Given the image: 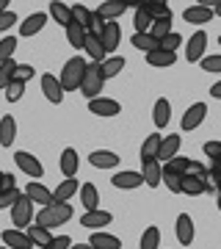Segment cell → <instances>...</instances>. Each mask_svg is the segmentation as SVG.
<instances>
[{"label":"cell","mask_w":221,"mask_h":249,"mask_svg":"<svg viewBox=\"0 0 221 249\" xmlns=\"http://www.w3.org/2000/svg\"><path fill=\"white\" fill-rule=\"evenodd\" d=\"M72 219V205L69 202H53L42 208L39 213H36V224L44 227V230H50V227H61Z\"/></svg>","instance_id":"obj_1"},{"label":"cell","mask_w":221,"mask_h":249,"mask_svg":"<svg viewBox=\"0 0 221 249\" xmlns=\"http://www.w3.org/2000/svg\"><path fill=\"white\" fill-rule=\"evenodd\" d=\"M86 70H88V64H86V58L83 55H75V58H69V61L64 64V70H61V89H64V94L67 91H75V89H80V83H83V75H86Z\"/></svg>","instance_id":"obj_2"},{"label":"cell","mask_w":221,"mask_h":249,"mask_svg":"<svg viewBox=\"0 0 221 249\" xmlns=\"http://www.w3.org/2000/svg\"><path fill=\"white\" fill-rule=\"evenodd\" d=\"M102 83H105V78H102V67H100V64H88L86 75H83V83H80V91H83V97H86V100L100 97V91H102Z\"/></svg>","instance_id":"obj_3"},{"label":"cell","mask_w":221,"mask_h":249,"mask_svg":"<svg viewBox=\"0 0 221 249\" xmlns=\"http://www.w3.org/2000/svg\"><path fill=\"white\" fill-rule=\"evenodd\" d=\"M31 222H34V202L22 194L17 202L11 205V224H14L17 230H22V227H28Z\"/></svg>","instance_id":"obj_4"},{"label":"cell","mask_w":221,"mask_h":249,"mask_svg":"<svg viewBox=\"0 0 221 249\" xmlns=\"http://www.w3.org/2000/svg\"><path fill=\"white\" fill-rule=\"evenodd\" d=\"M14 163L25 172L28 178H34V180H39V178H42V172H44V166L39 163V158H36V155H31V152H22V150L14 152Z\"/></svg>","instance_id":"obj_5"},{"label":"cell","mask_w":221,"mask_h":249,"mask_svg":"<svg viewBox=\"0 0 221 249\" xmlns=\"http://www.w3.org/2000/svg\"><path fill=\"white\" fill-rule=\"evenodd\" d=\"M210 188V178H196V175H183L180 180V194L188 196H199Z\"/></svg>","instance_id":"obj_6"},{"label":"cell","mask_w":221,"mask_h":249,"mask_svg":"<svg viewBox=\"0 0 221 249\" xmlns=\"http://www.w3.org/2000/svg\"><path fill=\"white\" fill-rule=\"evenodd\" d=\"M174 235L183 247H191L194 244V219L188 213H180L177 216V224H174Z\"/></svg>","instance_id":"obj_7"},{"label":"cell","mask_w":221,"mask_h":249,"mask_svg":"<svg viewBox=\"0 0 221 249\" xmlns=\"http://www.w3.org/2000/svg\"><path fill=\"white\" fill-rule=\"evenodd\" d=\"M204 50H207V34L204 31H196L191 39H188V47H186V58L191 64H196L199 58L204 55Z\"/></svg>","instance_id":"obj_8"},{"label":"cell","mask_w":221,"mask_h":249,"mask_svg":"<svg viewBox=\"0 0 221 249\" xmlns=\"http://www.w3.org/2000/svg\"><path fill=\"white\" fill-rule=\"evenodd\" d=\"M88 111L94 116H116L122 111V106L111 97H94V100H88Z\"/></svg>","instance_id":"obj_9"},{"label":"cell","mask_w":221,"mask_h":249,"mask_svg":"<svg viewBox=\"0 0 221 249\" xmlns=\"http://www.w3.org/2000/svg\"><path fill=\"white\" fill-rule=\"evenodd\" d=\"M25 196L34 205H42V208L53 205V191L44 186V183H28V186H25Z\"/></svg>","instance_id":"obj_10"},{"label":"cell","mask_w":221,"mask_h":249,"mask_svg":"<svg viewBox=\"0 0 221 249\" xmlns=\"http://www.w3.org/2000/svg\"><path fill=\"white\" fill-rule=\"evenodd\" d=\"M204 116H207V106H204V103H194V106L183 114V122L180 124H183V130H196V127L204 122Z\"/></svg>","instance_id":"obj_11"},{"label":"cell","mask_w":221,"mask_h":249,"mask_svg":"<svg viewBox=\"0 0 221 249\" xmlns=\"http://www.w3.org/2000/svg\"><path fill=\"white\" fill-rule=\"evenodd\" d=\"M180 144H183V139H180L177 133L163 136V139H160V150H158V160H160V163H166V160H171L174 155H180Z\"/></svg>","instance_id":"obj_12"},{"label":"cell","mask_w":221,"mask_h":249,"mask_svg":"<svg viewBox=\"0 0 221 249\" xmlns=\"http://www.w3.org/2000/svg\"><path fill=\"white\" fill-rule=\"evenodd\" d=\"M114 222V216L108 213V211H86L83 213V219H80V224L86 227V230H97V227H108V224Z\"/></svg>","instance_id":"obj_13"},{"label":"cell","mask_w":221,"mask_h":249,"mask_svg":"<svg viewBox=\"0 0 221 249\" xmlns=\"http://www.w3.org/2000/svg\"><path fill=\"white\" fill-rule=\"evenodd\" d=\"M141 178H144V183L147 186H160L163 183V163H160L158 158L155 160H144V169H141Z\"/></svg>","instance_id":"obj_14"},{"label":"cell","mask_w":221,"mask_h":249,"mask_svg":"<svg viewBox=\"0 0 221 249\" xmlns=\"http://www.w3.org/2000/svg\"><path fill=\"white\" fill-rule=\"evenodd\" d=\"M42 94L50 100V103H55V106H58V103L64 100L61 80L55 78V75H44V78H42Z\"/></svg>","instance_id":"obj_15"},{"label":"cell","mask_w":221,"mask_h":249,"mask_svg":"<svg viewBox=\"0 0 221 249\" xmlns=\"http://www.w3.org/2000/svg\"><path fill=\"white\" fill-rule=\"evenodd\" d=\"M124 11H127V3H124V0H105V3H100L97 14L105 19V22H116V17L124 14Z\"/></svg>","instance_id":"obj_16"},{"label":"cell","mask_w":221,"mask_h":249,"mask_svg":"<svg viewBox=\"0 0 221 249\" xmlns=\"http://www.w3.org/2000/svg\"><path fill=\"white\" fill-rule=\"evenodd\" d=\"M83 50L88 53V58L94 64H102L108 58V53H105V47H102V42H100V36H94V34H86V42H83Z\"/></svg>","instance_id":"obj_17"},{"label":"cell","mask_w":221,"mask_h":249,"mask_svg":"<svg viewBox=\"0 0 221 249\" xmlns=\"http://www.w3.org/2000/svg\"><path fill=\"white\" fill-rule=\"evenodd\" d=\"M3 244L9 249H34V241L22 230H3Z\"/></svg>","instance_id":"obj_18"},{"label":"cell","mask_w":221,"mask_h":249,"mask_svg":"<svg viewBox=\"0 0 221 249\" xmlns=\"http://www.w3.org/2000/svg\"><path fill=\"white\" fill-rule=\"evenodd\" d=\"M119 39H122V28L116 25V22H105L102 34H100V42H102V47H105V53H111V50L119 47Z\"/></svg>","instance_id":"obj_19"},{"label":"cell","mask_w":221,"mask_h":249,"mask_svg":"<svg viewBox=\"0 0 221 249\" xmlns=\"http://www.w3.org/2000/svg\"><path fill=\"white\" fill-rule=\"evenodd\" d=\"M88 163L97 166V169H114V166H119V155L111 150H97L88 155Z\"/></svg>","instance_id":"obj_20"},{"label":"cell","mask_w":221,"mask_h":249,"mask_svg":"<svg viewBox=\"0 0 221 249\" xmlns=\"http://www.w3.org/2000/svg\"><path fill=\"white\" fill-rule=\"evenodd\" d=\"M14 139H17V119L11 114L0 116V144H3V147H11Z\"/></svg>","instance_id":"obj_21"},{"label":"cell","mask_w":221,"mask_h":249,"mask_svg":"<svg viewBox=\"0 0 221 249\" xmlns=\"http://www.w3.org/2000/svg\"><path fill=\"white\" fill-rule=\"evenodd\" d=\"M183 19L186 22H191V25H204V22H210L213 19V9H204V6H188L186 11H183Z\"/></svg>","instance_id":"obj_22"},{"label":"cell","mask_w":221,"mask_h":249,"mask_svg":"<svg viewBox=\"0 0 221 249\" xmlns=\"http://www.w3.org/2000/svg\"><path fill=\"white\" fill-rule=\"evenodd\" d=\"M169 119H171V103L166 97H158L155 108H152V122H155V127H166Z\"/></svg>","instance_id":"obj_23"},{"label":"cell","mask_w":221,"mask_h":249,"mask_svg":"<svg viewBox=\"0 0 221 249\" xmlns=\"http://www.w3.org/2000/svg\"><path fill=\"white\" fill-rule=\"evenodd\" d=\"M116 188H124V191H130V188H138L144 186V178L141 172H119V175H114V180H111Z\"/></svg>","instance_id":"obj_24"},{"label":"cell","mask_w":221,"mask_h":249,"mask_svg":"<svg viewBox=\"0 0 221 249\" xmlns=\"http://www.w3.org/2000/svg\"><path fill=\"white\" fill-rule=\"evenodd\" d=\"M94 249H122V241L111 235V232H102V230H94L91 232V241H88Z\"/></svg>","instance_id":"obj_25"},{"label":"cell","mask_w":221,"mask_h":249,"mask_svg":"<svg viewBox=\"0 0 221 249\" xmlns=\"http://www.w3.org/2000/svg\"><path fill=\"white\" fill-rule=\"evenodd\" d=\"M44 22H47V14L36 11V14H31V17L22 19V28H19V34H22V36H36V34H39V31L44 28Z\"/></svg>","instance_id":"obj_26"},{"label":"cell","mask_w":221,"mask_h":249,"mask_svg":"<svg viewBox=\"0 0 221 249\" xmlns=\"http://www.w3.org/2000/svg\"><path fill=\"white\" fill-rule=\"evenodd\" d=\"M50 17H53L61 28H67L72 22V6H67L61 0H53V3H50Z\"/></svg>","instance_id":"obj_27"},{"label":"cell","mask_w":221,"mask_h":249,"mask_svg":"<svg viewBox=\"0 0 221 249\" xmlns=\"http://www.w3.org/2000/svg\"><path fill=\"white\" fill-rule=\"evenodd\" d=\"M80 199H83V208L86 211H97L100 208V191L94 183H83V188H80Z\"/></svg>","instance_id":"obj_28"},{"label":"cell","mask_w":221,"mask_h":249,"mask_svg":"<svg viewBox=\"0 0 221 249\" xmlns=\"http://www.w3.org/2000/svg\"><path fill=\"white\" fill-rule=\"evenodd\" d=\"M91 19H94V11H88L83 3H75V6H72V22L80 25L86 34H88V28H91Z\"/></svg>","instance_id":"obj_29"},{"label":"cell","mask_w":221,"mask_h":249,"mask_svg":"<svg viewBox=\"0 0 221 249\" xmlns=\"http://www.w3.org/2000/svg\"><path fill=\"white\" fill-rule=\"evenodd\" d=\"M130 45L136 47V50H144V53H155V50H160V42L158 39H152L150 34H133Z\"/></svg>","instance_id":"obj_30"},{"label":"cell","mask_w":221,"mask_h":249,"mask_svg":"<svg viewBox=\"0 0 221 249\" xmlns=\"http://www.w3.org/2000/svg\"><path fill=\"white\" fill-rule=\"evenodd\" d=\"M78 188H80V186H78V180H75V178H67L61 186L53 191V202H69V196L75 194Z\"/></svg>","instance_id":"obj_31"},{"label":"cell","mask_w":221,"mask_h":249,"mask_svg":"<svg viewBox=\"0 0 221 249\" xmlns=\"http://www.w3.org/2000/svg\"><path fill=\"white\" fill-rule=\"evenodd\" d=\"M160 139H163V136H158V133H152V136L144 139V144H141V160H155V158H158Z\"/></svg>","instance_id":"obj_32"},{"label":"cell","mask_w":221,"mask_h":249,"mask_svg":"<svg viewBox=\"0 0 221 249\" xmlns=\"http://www.w3.org/2000/svg\"><path fill=\"white\" fill-rule=\"evenodd\" d=\"M61 172H64V178H75V172H78V152L72 147H67L61 152Z\"/></svg>","instance_id":"obj_33"},{"label":"cell","mask_w":221,"mask_h":249,"mask_svg":"<svg viewBox=\"0 0 221 249\" xmlns=\"http://www.w3.org/2000/svg\"><path fill=\"white\" fill-rule=\"evenodd\" d=\"M147 14H150V19L155 22V19H163V17H171V9H169V3H163V0H158V3H138Z\"/></svg>","instance_id":"obj_34"},{"label":"cell","mask_w":221,"mask_h":249,"mask_svg":"<svg viewBox=\"0 0 221 249\" xmlns=\"http://www.w3.org/2000/svg\"><path fill=\"white\" fill-rule=\"evenodd\" d=\"M28 238L34 241V247H39V249H44L47 247V244H50V241H53V235H50V230H44V227H39V224H34V227H31V224H28Z\"/></svg>","instance_id":"obj_35"},{"label":"cell","mask_w":221,"mask_h":249,"mask_svg":"<svg viewBox=\"0 0 221 249\" xmlns=\"http://www.w3.org/2000/svg\"><path fill=\"white\" fill-rule=\"evenodd\" d=\"M174 61H177V53H169V50L147 53V64H150V67H171Z\"/></svg>","instance_id":"obj_36"},{"label":"cell","mask_w":221,"mask_h":249,"mask_svg":"<svg viewBox=\"0 0 221 249\" xmlns=\"http://www.w3.org/2000/svg\"><path fill=\"white\" fill-rule=\"evenodd\" d=\"M100 67H102V78H105V80L108 78H116V75L124 70V58H122V55H111V58H105Z\"/></svg>","instance_id":"obj_37"},{"label":"cell","mask_w":221,"mask_h":249,"mask_svg":"<svg viewBox=\"0 0 221 249\" xmlns=\"http://www.w3.org/2000/svg\"><path fill=\"white\" fill-rule=\"evenodd\" d=\"M67 31V42H69L75 50H83V42H86V31L80 25H75V22H69V25L64 28Z\"/></svg>","instance_id":"obj_38"},{"label":"cell","mask_w":221,"mask_h":249,"mask_svg":"<svg viewBox=\"0 0 221 249\" xmlns=\"http://www.w3.org/2000/svg\"><path fill=\"white\" fill-rule=\"evenodd\" d=\"M180 180H183V175L171 166V163H163V183H166L169 191H174V194H180Z\"/></svg>","instance_id":"obj_39"},{"label":"cell","mask_w":221,"mask_h":249,"mask_svg":"<svg viewBox=\"0 0 221 249\" xmlns=\"http://www.w3.org/2000/svg\"><path fill=\"white\" fill-rule=\"evenodd\" d=\"M14 70H17V61H14V58L6 61V64H0V89L3 91L14 83Z\"/></svg>","instance_id":"obj_40"},{"label":"cell","mask_w":221,"mask_h":249,"mask_svg":"<svg viewBox=\"0 0 221 249\" xmlns=\"http://www.w3.org/2000/svg\"><path fill=\"white\" fill-rule=\"evenodd\" d=\"M133 22H136V34H150L152 28V19L150 14L141 9V6H136V14H133Z\"/></svg>","instance_id":"obj_41"},{"label":"cell","mask_w":221,"mask_h":249,"mask_svg":"<svg viewBox=\"0 0 221 249\" xmlns=\"http://www.w3.org/2000/svg\"><path fill=\"white\" fill-rule=\"evenodd\" d=\"M171 34V17H163V19H155L152 22V28H150V36L152 39H163V36H169Z\"/></svg>","instance_id":"obj_42"},{"label":"cell","mask_w":221,"mask_h":249,"mask_svg":"<svg viewBox=\"0 0 221 249\" xmlns=\"http://www.w3.org/2000/svg\"><path fill=\"white\" fill-rule=\"evenodd\" d=\"M160 247V230L152 224V227H147L141 235V249H158Z\"/></svg>","instance_id":"obj_43"},{"label":"cell","mask_w":221,"mask_h":249,"mask_svg":"<svg viewBox=\"0 0 221 249\" xmlns=\"http://www.w3.org/2000/svg\"><path fill=\"white\" fill-rule=\"evenodd\" d=\"M14 50H17V39H14V36H3V39H0V64L11 61Z\"/></svg>","instance_id":"obj_44"},{"label":"cell","mask_w":221,"mask_h":249,"mask_svg":"<svg viewBox=\"0 0 221 249\" xmlns=\"http://www.w3.org/2000/svg\"><path fill=\"white\" fill-rule=\"evenodd\" d=\"M180 45H183V36L177 34V31H171L169 36L160 39V50H169V53H177V47Z\"/></svg>","instance_id":"obj_45"},{"label":"cell","mask_w":221,"mask_h":249,"mask_svg":"<svg viewBox=\"0 0 221 249\" xmlns=\"http://www.w3.org/2000/svg\"><path fill=\"white\" fill-rule=\"evenodd\" d=\"M210 188H216V194H221V158H216L210 166Z\"/></svg>","instance_id":"obj_46"},{"label":"cell","mask_w":221,"mask_h":249,"mask_svg":"<svg viewBox=\"0 0 221 249\" xmlns=\"http://www.w3.org/2000/svg\"><path fill=\"white\" fill-rule=\"evenodd\" d=\"M34 67H31V64H17V70H14V80H17V83H28V80L34 78Z\"/></svg>","instance_id":"obj_47"},{"label":"cell","mask_w":221,"mask_h":249,"mask_svg":"<svg viewBox=\"0 0 221 249\" xmlns=\"http://www.w3.org/2000/svg\"><path fill=\"white\" fill-rule=\"evenodd\" d=\"M22 94H25V83H17V80L11 83L9 89H6V100H9V103H19V100H22Z\"/></svg>","instance_id":"obj_48"},{"label":"cell","mask_w":221,"mask_h":249,"mask_svg":"<svg viewBox=\"0 0 221 249\" xmlns=\"http://www.w3.org/2000/svg\"><path fill=\"white\" fill-rule=\"evenodd\" d=\"M19 196H22V194H19V188H9V191H3V194H0V211H3V208H11Z\"/></svg>","instance_id":"obj_49"},{"label":"cell","mask_w":221,"mask_h":249,"mask_svg":"<svg viewBox=\"0 0 221 249\" xmlns=\"http://www.w3.org/2000/svg\"><path fill=\"white\" fill-rule=\"evenodd\" d=\"M202 70L204 72H221V53L219 55H204L202 58Z\"/></svg>","instance_id":"obj_50"},{"label":"cell","mask_w":221,"mask_h":249,"mask_svg":"<svg viewBox=\"0 0 221 249\" xmlns=\"http://www.w3.org/2000/svg\"><path fill=\"white\" fill-rule=\"evenodd\" d=\"M69 247H72L69 235H53V241H50L44 249H69Z\"/></svg>","instance_id":"obj_51"},{"label":"cell","mask_w":221,"mask_h":249,"mask_svg":"<svg viewBox=\"0 0 221 249\" xmlns=\"http://www.w3.org/2000/svg\"><path fill=\"white\" fill-rule=\"evenodd\" d=\"M17 25V14L14 11H6V14H0V34L3 31H9V28Z\"/></svg>","instance_id":"obj_52"},{"label":"cell","mask_w":221,"mask_h":249,"mask_svg":"<svg viewBox=\"0 0 221 249\" xmlns=\"http://www.w3.org/2000/svg\"><path fill=\"white\" fill-rule=\"evenodd\" d=\"M204 155H207L210 160L221 158V142H207L204 144Z\"/></svg>","instance_id":"obj_53"},{"label":"cell","mask_w":221,"mask_h":249,"mask_svg":"<svg viewBox=\"0 0 221 249\" xmlns=\"http://www.w3.org/2000/svg\"><path fill=\"white\" fill-rule=\"evenodd\" d=\"M9 188H17L14 175H9V172H0V194H3V191H9Z\"/></svg>","instance_id":"obj_54"},{"label":"cell","mask_w":221,"mask_h":249,"mask_svg":"<svg viewBox=\"0 0 221 249\" xmlns=\"http://www.w3.org/2000/svg\"><path fill=\"white\" fill-rule=\"evenodd\" d=\"M210 97L221 100V80H219V83H213V89H210Z\"/></svg>","instance_id":"obj_55"},{"label":"cell","mask_w":221,"mask_h":249,"mask_svg":"<svg viewBox=\"0 0 221 249\" xmlns=\"http://www.w3.org/2000/svg\"><path fill=\"white\" fill-rule=\"evenodd\" d=\"M69 249H94V247H91V244H72Z\"/></svg>","instance_id":"obj_56"},{"label":"cell","mask_w":221,"mask_h":249,"mask_svg":"<svg viewBox=\"0 0 221 249\" xmlns=\"http://www.w3.org/2000/svg\"><path fill=\"white\" fill-rule=\"evenodd\" d=\"M6 6H9V0H0V14H6V11H9Z\"/></svg>","instance_id":"obj_57"},{"label":"cell","mask_w":221,"mask_h":249,"mask_svg":"<svg viewBox=\"0 0 221 249\" xmlns=\"http://www.w3.org/2000/svg\"><path fill=\"white\" fill-rule=\"evenodd\" d=\"M213 14H219V17H221V3H216V9H213Z\"/></svg>","instance_id":"obj_58"},{"label":"cell","mask_w":221,"mask_h":249,"mask_svg":"<svg viewBox=\"0 0 221 249\" xmlns=\"http://www.w3.org/2000/svg\"><path fill=\"white\" fill-rule=\"evenodd\" d=\"M216 205H219V211H221V194H216Z\"/></svg>","instance_id":"obj_59"},{"label":"cell","mask_w":221,"mask_h":249,"mask_svg":"<svg viewBox=\"0 0 221 249\" xmlns=\"http://www.w3.org/2000/svg\"><path fill=\"white\" fill-rule=\"evenodd\" d=\"M0 249H9V247H0Z\"/></svg>","instance_id":"obj_60"},{"label":"cell","mask_w":221,"mask_h":249,"mask_svg":"<svg viewBox=\"0 0 221 249\" xmlns=\"http://www.w3.org/2000/svg\"><path fill=\"white\" fill-rule=\"evenodd\" d=\"M219 45H221V36H219Z\"/></svg>","instance_id":"obj_61"}]
</instances>
